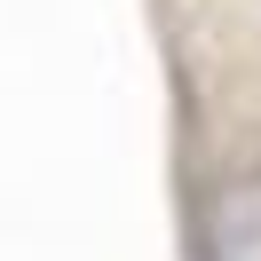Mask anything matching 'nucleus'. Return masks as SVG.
<instances>
[{"instance_id":"f257e3e1","label":"nucleus","mask_w":261,"mask_h":261,"mask_svg":"<svg viewBox=\"0 0 261 261\" xmlns=\"http://www.w3.org/2000/svg\"><path fill=\"white\" fill-rule=\"evenodd\" d=\"M143 24L182 261H261V0H143Z\"/></svg>"}]
</instances>
